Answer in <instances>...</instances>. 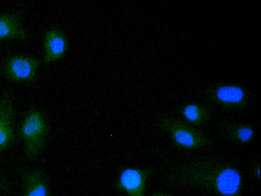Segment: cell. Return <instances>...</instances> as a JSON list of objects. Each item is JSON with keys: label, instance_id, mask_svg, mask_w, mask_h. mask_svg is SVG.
<instances>
[{"label": "cell", "instance_id": "1", "mask_svg": "<svg viewBox=\"0 0 261 196\" xmlns=\"http://www.w3.org/2000/svg\"><path fill=\"white\" fill-rule=\"evenodd\" d=\"M167 182L176 186L196 188L218 196H240L242 177L232 165L217 159H199L172 168Z\"/></svg>", "mask_w": 261, "mask_h": 196}, {"label": "cell", "instance_id": "2", "mask_svg": "<svg viewBox=\"0 0 261 196\" xmlns=\"http://www.w3.org/2000/svg\"><path fill=\"white\" fill-rule=\"evenodd\" d=\"M20 132L25 156L35 158L43 151L48 136V126L44 115L36 109L29 110L22 119Z\"/></svg>", "mask_w": 261, "mask_h": 196}, {"label": "cell", "instance_id": "3", "mask_svg": "<svg viewBox=\"0 0 261 196\" xmlns=\"http://www.w3.org/2000/svg\"><path fill=\"white\" fill-rule=\"evenodd\" d=\"M159 127L176 146L185 150H197L208 145L210 140L200 130L178 119L162 118Z\"/></svg>", "mask_w": 261, "mask_h": 196}, {"label": "cell", "instance_id": "4", "mask_svg": "<svg viewBox=\"0 0 261 196\" xmlns=\"http://www.w3.org/2000/svg\"><path fill=\"white\" fill-rule=\"evenodd\" d=\"M41 64L37 58L23 55H11L6 57L1 65V70L9 80L29 84L35 80Z\"/></svg>", "mask_w": 261, "mask_h": 196}, {"label": "cell", "instance_id": "5", "mask_svg": "<svg viewBox=\"0 0 261 196\" xmlns=\"http://www.w3.org/2000/svg\"><path fill=\"white\" fill-rule=\"evenodd\" d=\"M150 173L147 169L125 168L118 175L116 187L127 196H145Z\"/></svg>", "mask_w": 261, "mask_h": 196}, {"label": "cell", "instance_id": "6", "mask_svg": "<svg viewBox=\"0 0 261 196\" xmlns=\"http://www.w3.org/2000/svg\"><path fill=\"white\" fill-rule=\"evenodd\" d=\"M211 98L218 106L232 110L243 109L248 102L247 94L244 89L233 84L216 87L211 93Z\"/></svg>", "mask_w": 261, "mask_h": 196}, {"label": "cell", "instance_id": "7", "mask_svg": "<svg viewBox=\"0 0 261 196\" xmlns=\"http://www.w3.org/2000/svg\"><path fill=\"white\" fill-rule=\"evenodd\" d=\"M15 113L13 102L8 95L0 99V152L10 148L15 139Z\"/></svg>", "mask_w": 261, "mask_h": 196}, {"label": "cell", "instance_id": "8", "mask_svg": "<svg viewBox=\"0 0 261 196\" xmlns=\"http://www.w3.org/2000/svg\"><path fill=\"white\" fill-rule=\"evenodd\" d=\"M43 62L48 65L61 59L68 48L67 38L60 29L54 28L47 31L43 37Z\"/></svg>", "mask_w": 261, "mask_h": 196}, {"label": "cell", "instance_id": "9", "mask_svg": "<svg viewBox=\"0 0 261 196\" xmlns=\"http://www.w3.org/2000/svg\"><path fill=\"white\" fill-rule=\"evenodd\" d=\"M21 187L20 196H50L47 177L39 169L25 172L22 177Z\"/></svg>", "mask_w": 261, "mask_h": 196}, {"label": "cell", "instance_id": "10", "mask_svg": "<svg viewBox=\"0 0 261 196\" xmlns=\"http://www.w3.org/2000/svg\"><path fill=\"white\" fill-rule=\"evenodd\" d=\"M27 37V31L18 15L0 12V44L8 40L23 41Z\"/></svg>", "mask_w": 261, "mask_h": 196}, {"label": "cell", "instance_id": "11", "mask_svg": "<svg viewBox=\"0 0 261 196\" xmlns=\"http://www.w3.org/2000/svg\"><path fill=\"white\" fill-rule=\"evenodd\" d=\"M181 114L189 124L201 125L210 118L211 112L204 106L195 103H188L181 109Z\"/></svg>", "mask_w": 261, "mask_h": 196}, {"label": "cell", "instance_id": "12", "mask_svg": "<svg viewBox=\"0 0 261 196\" xmlns=\"http://www.w3.org/2000/svg\"><path fill=\"white\" fill-rule=\"evenodd\" d=\"M227 134L229 138L233 141L247 144L253 139L255 131L252 126L249 124L239 123L230 126Z\"/></svg>", "mask_w": 261, "mask_h": 196}, {"label": "cell", "instance_id": "13", "mask_svg": "<svg viewBox=\"0 0 261 196\" xmlns=\"http://www.w3.org/2000/svg\"><path fill=\"white\" fill-rule=\"evenodd\" d=\"M253 175L258 180L260 179V164L257 163L253 166L252 168Z\"/></svg>", "mask_w": 261, "mask_h": 196}, {"label": "cell", "instance_id": "14", "mask_svg": "<svg viewBox=\"0 0 261 196\" xmlns=\"http://www.w3.org/2000/svg\"><path fill=\"white\" fill-rule=\"evenodd\" d=\"M7 187V182L3 177L0 175V196L2 195Z\"/></svg>", "mask_w": 261, "mask_h": 196}, {"label": "cell", "instance_id": "15", "mask_svg": "<svg viewBox=\"0 0 261 196\" xmlns=\"http://www.w3.org/2000/svg\"><path fill=\"white\" fill-rule=\"evenodd\" d=\"M153 196H169V195L165 194H158L154 195Z\"/></svg>", "mask_w": 261, "mask_h": 196}]
</instances>
